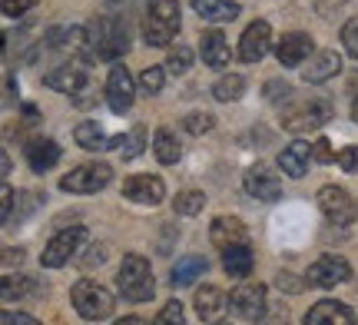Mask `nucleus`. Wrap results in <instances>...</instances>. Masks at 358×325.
<instances>
[{"instance_id":"4be33fe9","label":"nucleus","mask_w":358,"mask_h":325,"mask_svg":"<svg viewBox=\"0 0 358 325\" xmlns=\"http://www.w3.org/2000/svg\"><path fill=\"white\" fill-rule=\"evenodd\" d=\"M209 239H213L219 249L239 246V243H245V226L236 219V216H216L213 226H209Z\"/></svg>"},{"instance_id":"49530a36","label":"nucleus","mask_w":358,"mask_h":325,"mask_svg":"<svg viewBox=\"0 0 358 325\" xmlns=\"http://www.w3.org/2000/svg\"><path fill=\"white\" fill-rule=\"evenodd\" d=\"M113 325H146V322L136 319V315H127V319H120V322H113Z\"/></svg>"},{"instance_id":"9d476101","label":"nucleus","mask_w":358,"mask_h":325,"mask_svg":"<svg viewBox=\"0 0 358 325\" xmlns=\"http://www.w3.org/2000/svg\"><path fill=\"white\" fill-rule=\"evenodd\" d=\"M229 312H236L245 322L266 319V286H239L229 292Z\"/></svg>"},{"instance_id":"09e8293b","label":"nucleus","mask_w":358,"mask_h":325,"mask_svg":"<svg viewBox=\"0 0 358 325\" xmlns=\"http://www.w3.org/2000/svg\"><path fill=\"white\" fill-rule=\"evenodd\" d=\"M352 117H355V123H358V100H355V113H352Z\"/></svg>"},{"instance_id":"f03ea898","label":"nucleus","mask_w":358,"mask_h":325,"mask_svg":"<svg viewBox=\"0 0 358 325\" xmlns=\"http://www.w3.org/2000/svg\"><path fill=\"white\" fill-rule=\"evenodd\" d=\"M179 34V3L176 0H150L143 17V40L150 47H169Z\"/></svg>"},{"instance_id":"e433bc0d","label":"nucleus","mask_w":358,"mask_h":325,"mask_svg":"<svg viewBox=\"0 0 358 325\" xmlns=\"http://www.w3.org/2000/svg\"><path fill=\"white\" fill-rule=\"evenodd\" d=\"M153 325H186V312H182V305H179L176 299L166 302V305L159 309V315L153 319Z\"/></svg>"},{"instance_id":"39448f33","label":"nucleus","mask_w":358,"mask_h":325,"mask_svg":"<svg viewBox=\"0 0 358 325\" xmlns=\"http://www.w3.org/2000/svg\"><path fill=\"white\" fill-rule=\"evenodd\" d=\"M70 299H73V309L83 319H90V322H100V319H106V315L113 312V296L100 282H93V279L77 282L73 292H70Z\"/></svg>"},{"instance_id":"7c9ffc66","label":"nucleus","mask_w":358,"mask_h":325,"mask_svg":"<svg viewBox=\"0 0 358 325\" xmlns=\"http://www.w3.org/2000/svg\"><path fill=\"white\" fill-rule=\"evenodd\" d=\"M203 206H206L203 189H182V193L173 199V212H176V216H199Z\"/></svg>"},{"instance_id":"0eeeda50","label":"nucleus","mask_w":358,"mask_h":325,"mask_svg":"<svg viewBox=\"0 0 358 325\" xmlns=\"http://www.w3.org/2000/svg\"><path fill=\"white\" fill-rule=\"evenodd\" d=\"M83 243H87V229H83V226H70V229H60V233H57L50 243H47L43 256H40L43 269H60V266H66V262L77 256V249L83 246Z\"/></svg>"},{"instance_id":"a18cd8bd","label":"nucleus","mask_w":358,"mask_h":325,"mask_svg":"<svg viewBox=\"0 0 358 325\" xmlns=\"http://www.w3.org/2000/svg\"><path fill=\"white\" fill-rule=\"evenodd\" d=\"M3 83H7V100H3V103H7V106H13V77H7V80H3Z\"/></svg>"},{"instance_id":"c03bdc74","label":"nucleus","mask_w":358,"mask_h":325,"mask_svg":"<svg viewBox=\"0 0 358 325\" xmlns=\"http://www.w3.org/2000/svg\"><path fill=\"white\" fill-rule=\"evenodd\" d=\"M0 189H3V219H10V216H13V186H7V182H3Z\"/></svg>"},{"instance_id":"c85d7f7f","label":"nucleus","mask_w":358,"mask_h":325,"mask_svg":"<svg viewBox=\"0 0 358 325\" xmlns=\"http://www.w3.org/2000/svg\"><path fill=\"white\" fill-rule=\"evenodd\" d=\"M73 136H77V146H83V150H106V146L113 143V140H106L103 127L100 123H93V120L80 123L77 130H73Z\"/></svg>"},{"instance_id":"a878e982","label":"nucleus","mask_w":358,"mask_h":325,"mask_svg":"<svg viewBox=\"0 0 358 325\" xmlns=\"http://www.w3.org/2000/svg\"><path fill=\"white\" fill-rule=\"evenodd\" d=\"M206 269H209V262H206L203 256H182V259L173 266V275H169V279H173L176 289H186V286H192Z\"/></svg>"},{"instance_id":"4468645a","label":"nucleus","mask_w":358,"mask_h":325,"mask_svg":"<svg viewBox=\"0 0 358 325\" xmlns=\"http://www.w3.org/2000/svg\"><path fill=\"white\" fill-rule=\"evenodd\" d=\"M272 47V27L266 20H252V24L243 30V40H239V60L245 64H259L262 57Z\"/></svg>"},{"instance_id":"f8f14e48","label":"nucleus","mask_w":358,"mask_h":325,"mask_svg":"<svg viewBox=\"0 0 358 325\" xmlns=\"http://www.w3.org/2000/svg\"><path fill=\"white\" fill-rule=\"evenodd\" d=\"M136 100V83L129 77V70L123 64H113L110 77H106V103L113 113H127Z\"/></svg>"},{"instance_id":"de8ad7c7","label":"nucleus","mask_w":358,"mask_h":325,"mask_svg":"<svg viewBox=\"0 0 358 325\" xmlns=\"http://www.w3.org/2000/svg\"><path fill=\"white\" fill-rule=\"evenodd\" d=\"M348 90L358 93V73H352V77H348Z\"/></svg>"},{"instance_id":"a211bd4d","label":"nucleus","mask_w":358,"mask_h":325,"mask_svg":"<svg viewBox=\"0 0 358 325\" xmlns=\"http://www.w3.org/2000/svg\"><path fill=\"white\" fill-rule=\"evenodd\" d=\"M338 70H342V57L335 50H322L302 64V80H306V83H325V80H332Z\"/></svg>"},{"instance_id":"6ab92c4d","label":"nucleus","mask_w":358,"mask_h":325,"mask_svg":"<svg viewBox=\"0 0 358 325\" xmlns=\"http://www.w3.org/2000/svg\"><path fill=\"white\" fill-rule=\"evenodd\" d=\"M306 325H355V312L348 305H342V302L325 299L308 309Z\"/></svg>"},{"instance_id":"423d86ee","label":"nucleus","mask_w":358,"mask_h":325,"mask_svg":"<svg viewBox=\"0 0 358 325\" xmlns=\"http://www.w3.org/2000/svg\"><path fill=\"white\" fill-rule=\"evenodd\" d=\"M113 180V169L110 163H83V166L70 169L64 180H60V189L64 193H77V196H90V193H100L106 189Z\"/></svg>"},{"instance_id":"dca6fc26","label":"nucleus","mask_w":358,"mask_h":325,"mask_svg":"<svg viewBox=\"0 0 358 325\" xmlns=\"http://www.w3.org/2000/svg\"><path fill=\"white\" fill-rule=\"evenodd\" d=\"M312 53H315L312 37L302 34V30H292V34H282L279 47H275V60H279L282 66H302Z\"/></svg>"},{"instance_id":"f257e3e1","label":"nucleus","mask_w":358,"mask_h":325,"mask_svg":"<svg viewBox=\"0 0 358 325\" xmlns=\"http://www.w3.org/2000/svg\"><path fill=\"white\" fill-rule=\"evenodd\" d=\"M127 50H129V34L123 20H116V17H93L87 24V43H83V57L87 60L116 64Z\"/></svg>"},{"instance_id":"cd10ccee","label":"nucleus","mask_w":358,"mask_h":325,"mask_svg":"<svg viewBox=\"0 0 358 325\" xmlns=\"http://www.w3.org/2000/svg\"><path fill=\"white\" fill-rule=\"evenodd\" d=\"M153 153L159 163H166V166H173V163H179V157H182V146H179V140L173 136V130H156L153 136Z\"/></svg>"},{"instance_id":"ddd939ff","label":"nucleus","mask_w":358,"mask_h":325,"mask_svg":"<svg viewBox=\"0 0 358 325\" xmlns=\"http://www.w3.org/2000/svg\"><path fill=\"white\" fill-rule=\"evenodd\" d=\"M123 196L140 203V206H159L166 199V182L159 176H150V173H140V176H129L123 180Z\"/></svg>"},{"instance_id":"a19ab883","label":"nucleus","mask_w":358,"mask_h":325,"mask_svg":"<svg viewBox=\"0 0 358 325\" xmlns=\"http://www.w3.org/2000/svg\"><path fill=\"white\" fill-rule=\"evenodd\" d=\"M312 153H315V159H319V163H335V153H332V146H329V140H325V136H319V140L312 143Z\"/></svg>"},{"instance_id":"c9c22d12","label":"nucleus","mask_w":358,"mask_h":325,"mask_svg":"<svg viewBox=\"0 0 358 325\" xmlns=\"http://www.w3.org/2000/svg\"><path fill=\"white\" fill-rule=\"evenodd\" d=\"M216 127V120L209 117V113H189V117L182 120V130L189 133V136H203V133H209Z\"/></svg>"},{"instance_id":"79ce46f5","label":"nucleus","mask_w":358,"mask_h":325,"mask_svg":"<svg viewBox=\"0 0 358 325\" xmlns=\"http://www.w3.org/2000/svg\"><path fill=\"white\" fill-rule=\"evenodd\" d=\"M34 3H37V0H3V13H7V17H20V13H27Z\"/></svg>"},{"instance_id":"4c0bfd02","label":"nucleus","mask_w":358,"mask_h":325,"mask_svg":"<svg viewBox=\"0 0 358 325\" xmlns=\"http://www.w3.org/2000/svg\"><path fill=\"white\" fill-rule=\"evenodd\" d=\"M266 96L272 100V103H285V100H292V96H295V90L289 87V83H282V80H268Z\"/></svg>"},{"instance_id":"f704fd0d","label":"nucleus","mask_w":358,"mask_h":325,"mask_svg":"<svg viewBox=\"0 0 358 325\" xmlns=\"http://www.w3.org/2000/svg\"><path fill=\"white\" fill-rule=\"evenodd\" d=\"M192 66V50L189 47H173L169 50V57H166V73H186Z\"/></svg>"},{"instance_id":"7ed1b4c3","label":"nucleus","mask_w":358,"mask_h":325,"mask_svg":"<svg viewBox=\"0 0 358 325\" xmlns=\"http://www.w3.org/2000/svg\"><path fill=\"white\" fill-rule=\"evenodd\" d=\"M332 100H325V96H312V100H299L292 106H282V127L289 133H312L325 127L329 120H332Z\"/></svg>"},{"instance_id":"ea45409f","label":"nucleus","mask_w":358,"mask_h":325,"mask_svg":"<svg viewBox=\"0 0 358 325\" xmlns=\"http://www.w3.org/2000/svg\"><path fill=\"white\" fill-rule=\"evenodd\" d=\"M335 163H338V169H345V173H358V146L338 150V153H335Z\"/></svg>"},{"instance_id":"9b49d317","label":"nucleus","mask_w":358,"mask_h":325,"mask_svg":"<svg viewBox=\"0 0 358 325\" xmlns=\"http://www.w3.org/2000/svg\"><path fill=\"white\" fill-rule=\"evenodd\" d=\"M306 279H308V286L332 289V286H338V282H348V279H352V266H348V259H342V256H322V259H315L308 266Z\"/></svg>"},{"instance_id":"f3484780","label":"nucleus","mask_w":358,"mask_h":325,"mask_svg":"<svg viewBox=\"0 0 358 325\" xmlns=\"http://www.w3.org/2000/svg\"><path fill=\"white\" fill-rule=\"evenodd\" d=\"M312 159H315L312 146H308L306 140H295V143H289L279 153V169L285 176H292V180H302L308 173V163H312Z\"/></svg>"},{"instance_id":"aec40b11","label":"nucleus","mask_w":358,"mask_h":325,"mask_svg":"<svg viewBox=\"0 0 358 325\" xmlns=\"http://www.w3.org/2000/svg\"><path fill=\"white\" fill-rule=\"evenodd\" d=\"M57 159H60V146H57V140H50V136H34V140L27 143V163H30L34 173L53 169Z\"/></svg>"},{"instance_id":"412c9836","label":"nucleus","mask_w":358,"mask_h":325,"mask_svg":"<svg viewBox=\"0 0 358 325\" xmlns=\"http://www.w3.org/2000/svg\"><path fill=\"white\" fill-rule=\"evenodd\" d=\"M199 57H203L206 66H229L232 50L229 40L222 37V30H206L203 40H199Z\"/></svg>"},{"instance_id":"473e14b6","label":"nucleus","mask_w":358,"mask_h":325,"mask_svg":"<svg viewBox=\"0 0 358 325\" xmlns=\"http://www.w3.org/2000/svg\"><path fill=\"white\" fill-rule=\"evenodd\" d=\"M163 80H166V66H146L140 73V90L146 96H156V93L163 90Z\"/></svg>"},{"instance_id":"2f4dec72","label":"nucleus","mask_w":358,"mask_h":325,"mask_svg":"<svg viewBox=\"0 0 358 325\" xmlns=\"http://www.w3.org/2000/svg\"><path fill=\"white\" fill-rule=\"evenodd\" d=\"M146 150V130L143 127H133L129 133H123V143H120V157L123 159H136Z\"/></svg>"},{"instance_id":"393cba45","label":"nucleus","mask_w":358,"mask_h":325,"mask_svg":"<svg viewBox=\"0 0 358 325\" xmlns=\"http://www.w3.org/2000/svg\"><path fill=\"white\" fill-rule=\"evenodd\" d=\"M226 305H229V302H226V296H222L216 286H203L196 292V312H199L203 322H216L219 312H222Z\"/></svg>"},{"instance_id":"37998d69","label":"nucleus","mask_w":358,"mask_h":325,"mask_svg":"<svg viewBox=\"0 0 358 325\" xmlns=\"http://www.w3.org/2000/svg\"><path fill=\"white\" fill-rule=\"evenodd\" d=\"M3 325H40V322L24 312H3Z\"/></svg>"},{"instance_id":"1a4fd4ad","label":"nucleus","mask_w":358,"mask_h":325,"mask_svg":"<svg viewBox=\"0 0 358 325\" xmlns=\"http://www.w3.org/2000/svg\"><path fill=\"white\" fill-rule=\"evenodd\" d=\"M87 83H90V66L80 57H70L66 64H60L57 70L47 73V87L57 93H80Z\"/></svg>"},{"instance_id":"2eb2a0df","label":"nucleus","mask_w":358,"mask_h":325,"mask_svg":"<svg viewBox=\"0 0 358 325\" xmlns=\"http://www.w3.org/2000/svg\"><path fill=\"white\" fill-rule=\"evenodd\" d=\"M243 186H245V193L252 196V199H262V203H272V199H279L282 196L279 176H275L268 166H262V163H256V166L245 169Z\"/></svg>"},{"instance_id":"58836bf2","label":"nucleus","mask_w":358,"mask_h":325,"mask_svg":"<svg viewBox=\"0 0 358 325\" xmlns=\"http://www.w3.org/2000/svg\"><path fill=\"white\" fill-rule=\"evenodd\" d=\"M342 43H345L348 57H355V60H358V17H355V20H348V24L342 27Z\"/></svg>"},{"instance_id":"8fccbe9b","label":"nucleus","mask_w":358,"mask_h":325,"mask_svg":"<svg viewBox=\"0 0 358 325\" xmlns=\"http://www.w3.org/2000/svg\"><path fill=\"white\" fill-rule=\"evenodd\" d=\"M213 325H229V322H213Z\"/></svg>"},{"instance_id":"b1692460","label":"nucleus","mask_w":358,"mask_h":325,"mask_svg":"<svg viewBox=\"0 0 358 325\" xmlns=\"http://www.w3.org/2000/svg\"><path fill=\"white\" fill-rule=\"evenodd\" d=\"M83 43H87V27H50L47 40H43V47H50V50H70V47H77L80 53H83Z\"/></svg>"},{"instance_id":"5701e85b","label":"nucleus","mask_w":358,"mask_h":325,"mask_svg":"<svg viewBox=\"0 0 358 325\" xmlns=\"http://www.w3.org/2000/svg\"><path fill=\"white\" fill-rule=\"evenodd\" d=\"M252 266H256V256H252L249 243H239V246L222 249V269H226L232 279H245V275L252 273Z\"/></svg>"},{"instance_id":"c756f323","label":"nucleus","mask_w":358,"mask_h":325,"mask_svg":"<svg viewBox=\"0 0 358 325\" xmlns=\"http://www.w3.org/2000/svg\"><path fill=\"white\" fill-rule=\"evenodd\" d=\"M245 93V77L239 73H226V77L216 80V87H213V96H216L219 103H232V100H239Z\"/></svg>"},{"instance_id":"6e6552de","label":"nucleus","mask_w":358,"mask_h":325,"mask_svg":"<svg viewBox=\"0 0 358 325\" xmlns=\"http://www.w3.org/2000/svg\"><path fill=\"white\" fill-rule=\"evenodd\" d=\"M319 209L332 222H338V226H352V222L358 219L355 199L348 196V189L335 186V182H329V186H322L319 189Z\"/></svg>"},{"instance_id":"20e7f679","label":"nucleus","mask_w":358,"mask_h":325,"mask_svg":"<svg viewBox=\"0 0 358 325\" xmlns=\"http://www.w3.org/2000/svg\"><path fill=\"white\" fill-rule=\"evenodd\" d=\"M116 289H120V296H123V299H129V302L153 299L156 279H153L150 262L143 259V256H127V259H123V266H120V273H116Z\"/></svg>"},{"instance_id":"72a5a7b5","label":"nucleus","mask_w":358,"mask_h":325,"mask_svg":"<svg viewBox=\"0 0 358 325\" xmlns=\"http://www.w3.org/2000/svg\"><path fill=\"white\" fill-rule=\"evenodd\" d=\"M34 282H30V279H24V275H17V279H13L10 273L3 275V299L10 302V299H27L24 292H34Z\"/></svg>"},{"instance_id":"bb28decb","label":"nucleus","mask_w":358,"mask_h":325,"mask_svg":"<svg viewBox=\"0 0 358 325\" xmlns=\"http://www.w3.org/2000/svg\"><path fill=\"white\" fill-rule=\"evenodd\" d=\"M192 10L199 13L203 20H236L239 17V3H232V0H192Z\"/></svg>"}]
</instances>
